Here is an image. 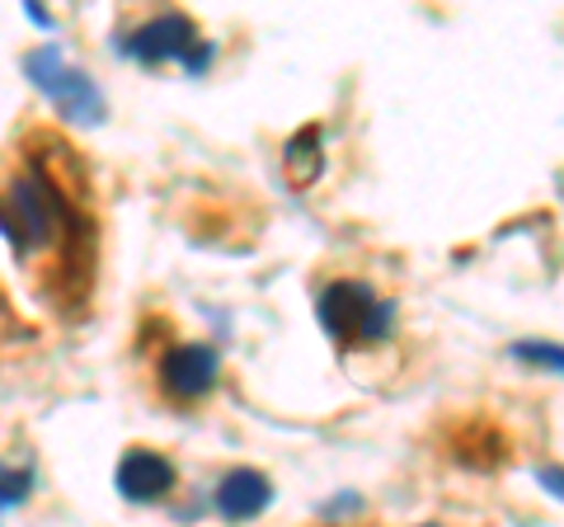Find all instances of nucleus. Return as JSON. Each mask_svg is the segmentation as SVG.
<instances>
[{
    "instance_id": "obj_10",
    "label": "nucleus",
    "mask_w": 564,
    "mask_h": 527,
    "mask_svg": "<svg viewBox=\"0 0 564 527\" xmlns=\"http://www.w3.org/2000/svg\"><path fill=\"white\" fill-rule=\"evenodd\" d=\"M29 490H33V476H29V471L0 462V508H20V504L29 499Z\"/></svg>"
},
{
    "instance_id": "obj_11",
    "label": "nucleus",
    "mask_w": 564,
    "mask_h": 527,
    "mask_svg": "<svg viewBox=\"0 0 564 527\" xmlns=\"http://www.w3.org/2000/svg\"><path fill=\"white\" fill-rule=\"evenodd\" d=\"M212 57H217V43H207V39H198V43H193V52H188V57H184L180 66H184V72H188V76H203V72H207V66H212Z\"/></svg>"
},
{
    "instance_id": "obj_6",
    "label": "nucleus",
    "mask_w": 564,
    "mask_h": 527,
    "mask_svg": "<svg viewBox=\"0 0 564 527\" xmlns=\"http://www.w3.org/2000/svg\"><path fill=\"white\" fill-rule=\"evenodd\" d=\"M113 485H118L122 499L155 504V499H165L174 490V462L161 456V452H151V448H128L122 452V462H118V471H113Z\"/></svg>"
},
{
    "instance_id": "obj_12",
    "label": "nucleus",
    "mask_w": 564,
    "mask_h": 527,
    "mask_svg": "<svg viewBox=\"0 0 564 527\" xmlns=\"http://www.w3.org/2000/svg\"><path fill=\"white\" fill-rule=\"evenodd\" d=\"M24 14H29V20L39 24V29H57V20H52V14L39 6V0H29V6H24Z\"/></svg>"
},
{
    "instance_id": "obj_14",
    "label": "nucleus",
    "mask_w": 564,
    "mask_h": 527,
    "mask_svg": "<svg viewBox=\"0 0 564 527\" xmlns=\"http://www.w3.org/2000/svg\"><path fill=\"white\" fill-rule=\"evenodd\" d=\"M429 527H437V523H429Z\"/></svg>"
},
{
    "instance_id": "obj_9",
    "label": "nucleus",
    "mask_w": 564,
    "mask_h": 527,
    "mask_svg": "<svg viewBox=\"0 0 564 527\" xmlns=\"http://www.w3.org/2000/svg\"><path fill=\"white\" fill-rule=\"evenodd\" d=\"M513 358L536 363V367H545V373H560V367H564V348L555 340H522V344H513Z\"/></svg>"
},
{
    "instance_id": "obj_1",
    "label": "nucleus",
    "mask_w": 564,
    "mask_h": 527,
    "mask_svg": "<svg viewBox=\"0 0 564 527\" xmlns=\"http://www.w3.org/2000/svg\"><path fill=\"white\" fill-rule=\"evenodd\" d=\"M76 207L66 203L62 184H52L39 165L20 170L6 189V203H0V232L20 255H33L43 245H57V236L76 232Z\"/></svg>"
},
{
    "instance_id": "obj_3",
    "label": "nucleus",
    "mask_w": 564,
    "mask_h": 527,
    "mask_svg": "<svg viewBox=\"0 0 564 527\" xmlns=\"http://www.w3.org/2000/svg\"><path fill=\"white\" fill-rule=\"evenodd\" d=\"M24 72L29 80L39 85V90L57 104V114L66 122H76V128H95V122H104V95H99V85L80 72V66H70L62 57V47L57 43H47L39 52H29L24 57Z\"/></svg>"
},
{
    "instance_id": "obj_4",
    "label": "nucleus",
    "mask_w": 564,
    "mask_h": 527,
    "mask_svg": "<svg viewBox=\"0 0 564 527\" xmlns=\"http://www.w3.org/2000/svg\"><path fill=\"white\" fill-rule=\"evenodd\" d=\"M193 43H198V24L180 10H165L155 20L137 24L128 39H122V57H132L141 66H161V62H184Z\"/></svg>"
},
{
    "instance_id": "obj_2",
    "label": "nucleus",
    "mask_w": 564,
    "mask_h": 527,
    "mask_svg": "<svg viewBox=\"0 0 564 527\" xmlns=\"http://www.w3.org/2000/svg\"><path fill=\"white\" fill-rule=\"evenodd\" d=\"M315 321H321V330L334 344H348V340L377 344V340L391 335L395 302H381V297L367 283H358V278H339V283H329L321 292V302H315Z\"/></svg>"
},
{
    "instance_id": "obj_13",
    "label": "nucleus",
    "mask_w": 564,
    "mask_h": 527,
    "mask_svg": "<svg viewBox=\"0 0 564 527\" xmlns=\"http://www.w3.org/2000/svg\"><path fill=\"white\" fill-rule=\"evenodd\" d=\"M541 485L551 490V495L560 499V466H551V471H541Z\"/></svg>"
},
{
    "instance_id": "obj_8",
    "label": "nucleus",
    "mask_w": 564,
    "mask_h": 527,
    "mask_svg": "<svg viewBox=\"0 0 564 527\" xmlns=\"http://www.w3.org/2000/svg\"><path fill=\"white\" fill-rule=\"evenodd\" d=\"M321 128H302L292 137L288 147H282V170H288V180L296 189H311L315 180H321Z\"/></svg>"
},
{
    "instance_id": "obj_7",
    "label": "nucleus",
    "mask_w": 564,
    "mask_h": 527,
    "mask_svg": "<svg viewBox=\"0 0 564 527\" xmlns=\"http://www.w3.org/2000/svg\"><path fill=\"white\" fill-rule=\"evenodd\" d=\"M212 499H217V514L226 523H250L273 504V481L254 466H236L217 481V495Z\"/></svg>"
},
{
    "instance_id": "obj_5",
    "label": "nucleus",
    "mask_w": 564,
    "mask_h": 527,
    "mask_svg": "<svg viewBox=\"0 0 564 527\" xmlns=\"http://www.w3.org/2000/svg\"><path fill=\"white\" fill-rule=\"evenodd\" d=\"M221 377V354L212 344H174L161 358V386L174 400H203Z\"/></svg>"
}]
</instances>
